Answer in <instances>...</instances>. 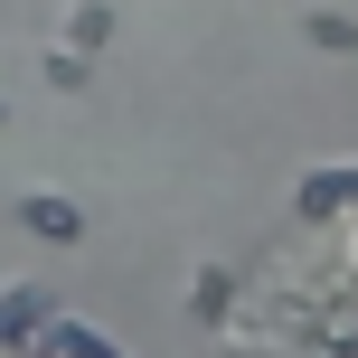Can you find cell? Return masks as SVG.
Masks as SVG:
<instances>
[{
    "mask_svg": "<svg viewBox=\"0 0 358 358\" xmlns=\"http://www.w3.org/2000/svg\"><path fill=\"white\" fill-rule=\"evenodd\" d=\"M19 217H29V236H48V245H66V236H85V217H76L66 198H19Z\"/></svg>",
    "mask_w": 358,
    "mask_h": 358,
    "instance_id": "1",
    "label": "cell"
},
{
    "mask_svg": "<svg viewBox=\"0 0 358 358\" xmlns=\"http://www.w3.org/2000/svg\"><path fill=\"white\" fill-rule=\"evenodd\" d=\"M38 321H48L38 292H0V340H19V330H38Z\"/></svg>",
    "mask_w": 358,
    "mask_h": 358,
    "instance_id": "3",
    "label": "cell"
},
{
    "mask_svg": "<svg viewBox=\"0 0 358 358\" xmlns=\"http://www.w3.org/2000/svg\"><path fill=\"white\" fill-rule=\"evenodd\" d=\"M48 349H57V358H123L104 330H85V321H57V330H48Z\"/></svg>",
    "mask_w": 358,
    "mask_h": 358,
    "instance_id": "2",
    "label": "cell"
},
{
    "mask_svg": "<svg viewBox=\"0 0 358 358\" xmlns=\"http://www.w3.org/2000/svg\"><path fill=\"white\" fill-rule=\"evenodd\" d=\"M104 29H113V19H104V10H94V0H85V10H76V19H66V38H76V48H94V38H104Z\"/></svg>",
    "mask_w": 358,
    "mask_h": 358,
    "instance_id": "5",
    "label": "cell"
},
{
    "mask_svg": "<svg viewBox=\"0 0 358 358\" xmlns=\"http://www.w3.org/2000/svg\"><path fill=\"white\" fill-rule=\"evenodd\" d=\"M311 48H330V57H349V48H358V29H349L340 10H311Z\"/></svg>",
    "mask_w": 358,
    "mask_h": 358,
    "instance_id": "4",
    "label": "cell"
}]
</instances>
